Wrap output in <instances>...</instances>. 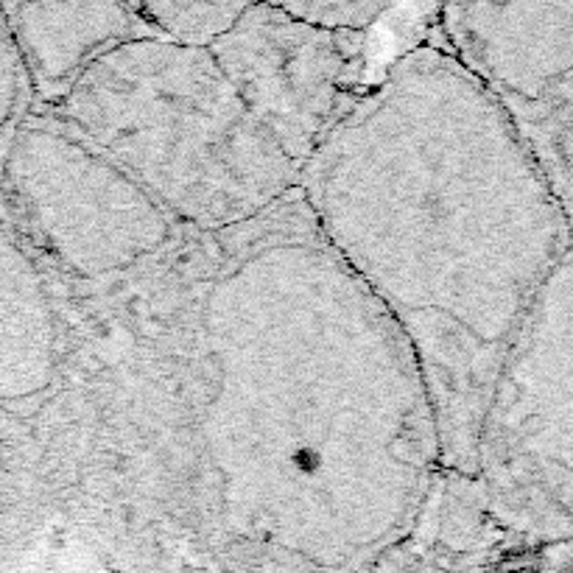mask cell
<instances>
[{"label":"cell","instance_id":"obj_1","mask_svg":"<svg viewBox=\"0 0 573 573\" xmlns=\"http://www.w3.org/2000/svg\"><path fill=\"white\" fill-rule=\"evenodd\" d=\"M143 23H154L165 34L185 43H207L210 37H219L224 28L238 23L246 12L243 6H204V4H140L132 6Z\"/></svg>","mask_w":573,"mask_h":573},{"label":"cell","instance_id":"obj_2","mask_svg":"<svg viewBox=\"0 0 573 573\" xmlns=\"http://www.w3.org/2000/svg\"><path fill=\"white\" fill-rule=\"evenodd\" d=\"M20 328V294H17V269L12 249L0 227V395L15 389V339Z\"/></svg>","mask_w":573,"mask_h":573},{"label":"cell","instance_id":"obj_3","mask_svg":"<svg viewBox=\"0 0 573 573\" xmlns=\"http://www.w3.org/2000/svg\"><path fill=\"white\" fill-rule=\"evenodd\" d=\"M282 15H294L297 23H311L319 28H350V31H364L370 23H375L389 6L383 4H305V6H280Z\"/></svg>","mask_w":573,"mask_h":573},{"label":"cell","instance_id":"obj_4","mask_svg":"<svg viewBox=\"0 0 573 573\" xmlns=\"http://www.w3.org/2000/svg\"><path fill=\"white\" fill-rule=\"evenodd\" d=\"M9 101H12V48H9L6 23L0 20V129L6 123Z\"/></svg>","mask_w":573,"mask_h":573}]
</instances>
